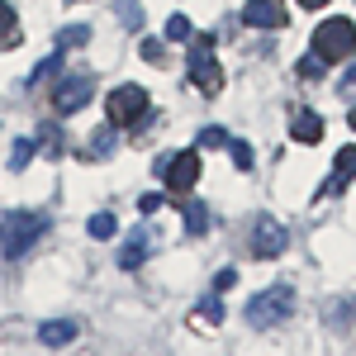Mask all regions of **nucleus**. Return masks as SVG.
<instances>
[{
	"label": "nucleus",
	"instance_id": "nucleus-1",
	"mask_svg": "<svg viewBox=\"0 0 356 356\" xmlns=\"http://www.w3.org/2000/svg\"><path fill=\"white\" fill-rule=\"evenodd\" d=\"M356 53V24L352 19H342V15H332L323 24L314 29V57L318 62H347Z\"/></svg>",
	"mask_w": 356,
	"mask_h": 356
},
{
	"label": "nucleus",
	"instance_id": "nucleus-2",
	"mask_svg": "<svg viewBox=\"0 0 356 356\" xmlns=\"http://www.w3.org/2000/svg\"><path fill=\"white\" fill-rule=\"evenodd\" d=\"M290 314H295V290L290 285H271V290H261V295L247 300V323L252 328H275Z\"/></svg>",
	"mask_w": 356,
	"mask_h": 356
},
{
	"label": "nucleus",
	"instance_id": "nucleus-3",
	"mask_svg": "<svg viewBox=\"0 0 356 356\" xmlns=\"http://www.w3.org/2000/svg\"><path fill=\"white\" fill-rule=\"evenodd\" d=\"M191 81L204 95H214L223 86V72H219V62H214V33H191Z\"/></svg>",
	"mask_w": 356,
	"mask_h": 356
},
{
	"label": "nucleus",
	"instance_id": "nucleus-4",
	"mask_svg": "<svg viewBox=\"0 0 356 356\" xmlns=\"http://www.w3.org/2000/svg\"><path fill=\"white\" fill-rule=\"evenodd\" d=\"M43 233H48V219H43V214H10L5 228H0V252H5V257H19V252H29Z\"/></svg>",
	"mask_w": 356,
	"mask_h": 356
},
{
	"label": "nucleus",
	"instance_id": "nucleus-5",
	"mask_svg": "<svg viewBox=\"0 0 356 356\" xmlns=\"http://www.w3.org/2000/svg\"><path fill=\"white\" fill-rule=\"evenodd\" d=\"M147 114V90L143 86H114L110 100H105V119H110L114 129H129Z\"/></svg>",
	"mask_w": 356,
	"mask_h": 356
},
{
	"label": "nucleus",
	"instance_id": "nucleus-6",
	"mask_svg": "<svg viewBox=\"0 0 356 356\" xmlns=\"http://www.w3.org/2000/svg\"><path fill=\"white\" fill-rule=\"evenodd\" d=\"M157 171H162V181L171 186V191L181 195V191H191L195 181H200V152H166L162 162H157Z\"/></svg>",
	"mask_w": 356,
	"mask_h": 356
},
{
	"label": "nucleus",
	"instance_id": "nucleus-7",
	"mask_svg": "<svg viewBox=\"0 0 356 356\" xmlns=\"http://www.w3.org/2000/svg\"><path fill=\"white\" fill-rule=\"evenodd\" d=\"M285 243H290L285 223H275L271 214H257L252 219V257H280Z\"/></svg>",
	"mask_w": 356,
	"mask_h": 356
},
{
	"label": "nucleus",
	"instance_id": "nucleus-8",
	"mask_svg": "<svg viewBox=\"0 0 356 356\" xmlns=\"http://www.w3.org/2000/svg\"><path fill=\"white\" fill-rule=\"evenodd\" d=\"M90 95H95V86H90V76H67V81L53 86V110L57 114H76L90 105Z\"/></svg>",
	"mask_w": 356,
	"mask_h": 356
},
{
	"label": "nucleus",
	"instance_id": "nucleus-9",
	"mask_svg": "<svg viewBox=\"0 0 356 356\" xmlns=\"http://www.w3.org/2000/svg\"><path fill=\"white\" fill-rule=\"evenodd\" d=\"M243 19L252 29H285L290 24V5L285 0H247Z\"/></svg>",
	"mask_w": 356,
	"mask_h": 356
},
{
	"label": "nucleus",
	"instance_id": "nucleus-10",
	"mask_svg": "<svg viewBox=\"0 0 356 356\" xmlns=\"http://www.w3.org/2000/svg\"><path fill=\"white\" fill-rule=\"evenodd\" d=\"M352 176H356V147H342V152H337V171H332L328 186H323V195H342L352 186Z\"/></svg>",
	"mask_w": 356,
	"mask_h": 356
},
{
	"label": "nucleus",
	"instance_id": "nucleus-11",
	"mask_svg": "<svg viewBox=\"0 0 356 356\" xmlns=\"http://www.w3.org/2000/svg\"><path fill=\"white\" fill-rule=\"evenodd\" d=\"M290 138H295V143H318V138H323V119L314 110H300L295 124H290Z\"/></svg>",
	"mask_w": 356,
	"mask_h": 356
},
{
	"label": "nucleus",
	"instance_id": "nucleus-12",
	"mask_svg": "<svg viewBox=\"0 0 356 356\" xmlns=\"http://www.w3.org/2000/svg\"><path fill=\"white\" fill-rule=\"evenodd\" d=\"M38 337L48 342V347H67V342H76V323L72 318H53V323H43Z\"/></svg>",
	"mask_w": 356,
	"mask_h": 356
},
{
	"label": "nucleus",
	"instance_id": "nucleus-13",
	"mask_svg": "<svg viewBox=\"0 0 356 356\" xmlns=\"http://www.w3.org/2000/svg\"><path fill=\"white\" fill-rule=\"evenodd\" d=\"M15 38H19V15H15L10 0H0V53L15 48Z\"/></svg>",
	"mask_w": 356,
	"mask_h": 356
},
{
	"label": "nucleus",
	"instance_id": "nucleus-14",
	"mask_svg": "<svg viewBox=\"0 0 356 356\" xmlns=\"http://www.w3.org/2000/svg\"><path fill=\"white\" fill-rule=\"evenodd\" d=\"M181 214H186V228H191L195 238H200V233H209V204H200V200H186V204H181Z\"/></svg>",
	"mask_w": 356,
	"mask_h": 356
},
{
	"label": "nucleus",
	"instance_id": "nucleus-15",
	"mask_svg": "<svg viewBox=\"0 0 356 356\" xmlns=\"http://www.w3.org/2000/svg\"><path fill=\"white\" fill-rule=\"evenodd\" d=\"M143 257H147V233H134L129 247L119 252V266H124V271H134V266H143Z\"/></svg>",
	"mask_w": 356,
	"mask_h": 356
},
{
	"label": "nucleus",
	"instance_id": "nucleus-16",
	"mask_svg": "<svg viewBox=\"0 0 356 356\" xmlns=\"http://www.w3.org/2000/svg\"><path fill=\"white\" fill-rule=\"evenodd\" d=\"M81 43H90V29H86V24L57 29V53H72V48H81Z\"/></svg>",
	"mask_w": 356,
	"mask_h": 356
},
{
	"label": "nucleus",
	"instance_id": "nucleus-17",
	"mask_svg": "<svg viewBox=\"0 0 356 356\" xmlns=\"http://www.w3.org/2000/svg\"><path fill=\"white\" fill-rule=\"evenodd\" d=\"M191 33H195V24L186 15H171V19H166V38H171V43H191Z\"/></svg>",
	"mask_w": 356,
	"mask_h": 356
},
{
	"label": "nucleus",
	"instance_id": "nucleus-18",
	"mask_svg": "<svg viewBox=\"0 0 356 356\" xmlns=\"http://www.w3.org/2000/svg\"><path fill=\"white\" fill-rule=\"evenodd\" d=\"M33 152H38V143H33V138H19V143H15V152H10V166H15V171H24V166L33 162Z\"/></svg>",
	"mask_w": 356,
	"mask_h": 356
},
{
	"label": "nucleus",
	"instance_id": "nucleus-19",
	"mask_svg": "<svg viewBox=\"0 0 356 356\" xmlns=\"http://www.w3.org/2000/svg\"><path fill=\"white\" fill-rule=\"evenodd\" d=\"M86 228H90V238H114V233H119L114 214H90V223H86Z\"/></svg>",
	"mask_w": 356,
	"mask_h": 356
},
{
	"label": "nucleus",
	"instance_id": "nucleus-20",
	"mask_svg": "<svg viewBox=\"0 0 356 356\" xmlns=\"http://www.w3.org/2000/svg\"><path fill=\"white\" fill-rule=\"evenodd\" d=\"M228 152H233V166H238V171H252V162H257V157H252V143H233V138H228Z\"/></svg>",
	"mask_w": 356,
	"mask_h": 356
},
{
	"label": "nucleus",
	"instance_id": "nucleus-21",
	"mask_svg": "<svg viewBox=\"0 0 356 356\" xmlns=\"http://www.w3.org/2000/svg\"><path fill=\"white\" fill-rule=\"evenodd\" d=\"M57 67H62V53H53V57H48V62H38V67H33V72H29V86H38V81H48V76H53Z\"/></svg>",
	"mask_w": 356,
	"mask_h": 356
},
{
	"label": "nucleus",
	"instance_id": "nucleus-22",
	"mask_svg": "<svg viewBox=\"0 0 356 356\" xmlns=\"http://www.w3.org/2000/svg\"><path fill=\"white\" fill-rule=\"evenodd\" d=\"M200 147H228V134L219 124H209V129H200Z\"/></svg>",
	"mask_w": 356,
	"mask_h": 356
},
{
	"label": "nucleus",
	"instance_id": "nucleus-23",
	"mask_svg": "<svg viewBox=\"0 0 356 356\" xmlns=\"http://www.w3.org/2000/svg\"><path fill=\"white\" fill-rule=\"evenodd\" d=\"M195 318H200V323H219V318H223V304H219V300L200 304V309H195Z\"/></svg>",
	"mask_w": 356,
	"mask_h": 356
},
{
	"label": "nucleus",
	"instance_id": "nucleus-24",
	"mask_svg": "<svg viewBox=\"0 0 356 356\" xmlns=\"http://www.w3.org/2000/svg\"><path fill=\"white\" fill-rule=\"evenodd\" d=\"M143 57H147L152 67H162V62H166V48H162V38H147V43H143Z\"/></svg>",
	"mask_w": 356,
	"mask_h": 356
},
{
	"label": "nucleus",
	"instance_id": "nucleus-25",
	"mask_svg": "<svg viewBox=\"0 0 356 356\" xmlns=\"http://www.w3.org/2000/svg\"><path fill=\"white\" fill-rule=\"evenodd\" d=\"M157 209H162V195H143L138 200V214H157Z\"/></svg>",
	"mask_w": 356,
	"mask_h": 356
},
{
	"label": "nucleus",
	"instance_id": "nucleus-26",
	"mask_svg": "<svg viewBox=\"0 0 356 356\" xmlns=\"http://www.w3.org/2000/svg\"><path fill=\"white\" fill-rule=\"evenodd\" d=\"M124 24H129V29H143V5H124Z\"/></svg>",
	"mask_w": 356,
	"mask_h": 356
},
{
	"label": "nucleus",
	"instance_id": "nucleus-27",
	"mask_svg": "<svg viewBox=\"0 0 356 356\" xmlns=\"http://www.w3.org/2000/svg\"><path fill=\"white\" fill-rule=\"evenodd\" d=\"M238 285V271H219L214 275V290H233Z\"/></svg>",
	"mask_w": 356,
	"mask_h": 356
},
{
	"label": "nucleus",
	"instance_id": "nucleus-28",
	"mask_svg": "<svg viewBox=\"0 0 356 356\" xmlns=\"http://www.w3.org/2000/svg\"><path fill=\"white\" fill-rule=\"evenodd\" d=\"M304 10H318V5H328V0H300Z\"/></svg>",
	"mask_w": 356,
	"mask_h": 356
},
{
	"label": "nucleus",
	"instance_id": "nucleus-29",
	"mask_svg": "<svg viewBox=\"0 0 356 356\" xmlns=\"http://www.w3.org/2000/svg\"><path fill=\"white\" fill-rule=\"evenodd\" d=\"M352 129H356V110H352Z\"/></svg>",
	"mask_w": 356,
	"mask_h": 356
}]
</instances>
